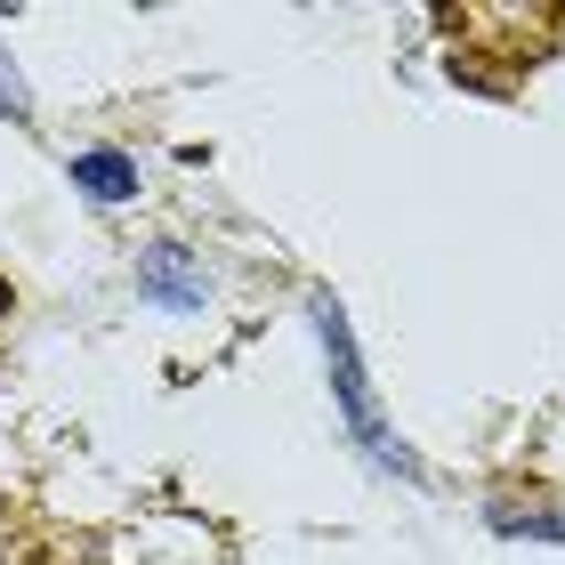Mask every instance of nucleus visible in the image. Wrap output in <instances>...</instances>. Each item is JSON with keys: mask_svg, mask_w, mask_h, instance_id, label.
<instances>
[{"mask_svg": "<svg viewBox=\"0 0 565 565\" xmlns=\"http://www.w3.org/2000/svg\"><path fill=\"white\" fill-rule=\"evenodd\" d=\"M323 316V348H331V380H340V404H348V428L372 445V460H396L404 477H413V460H404L396 445H388V428H380V413H372V396H364V372H355V348H348V323H340V307H316Z\"/></svg>", "mask_w": 565, "mask_h": 565, "instance_id": "obj_1", "label": "nucleus"}, {"mask_svg": "<svg viewBox=\"0 0 565 565\" xmlns=\"http://www.w3.org/2000/svg\"><path fill=\"white\" fill-rule=\"evenodd\" d=\"M138 282H146L153 299H170V307H202V282L186 275V259H178L170 243H162V250H153V259L138 267Z\"/></svg>", "mask_w": 565, "mask_h": 565, "instance_id": "obj_2", "label": "nucleus"}, {"mask_svg": "<svg viewBox=\"0 0 565 565\" xmlns=\"http://www.w3.org/2000/svg\"><path fill=\"white\" fill-rule=\"evenodd\" d=\"M0 106H9V114L24 121V89H17V73H0Z\"/></svg>", "mask_w": 565, "mask_h": 565, "instance_id": "obj_4", "label": "nucleus"}, {"mask_svg": "<svg viewBox=\"0 0 565 565\" xmlns=\"http://www.w3.org/2000/svg\"><path fill=\"white\" fill-rule=\"evenodd\" d=\"M73 178L97 194V202H121V194H138V162H121V153H82L73 162Z\"/></svg>", "mask_w": 565, "mask_h": 565, "instance_id": "obj_3", "label": "nucleus"}]
</instances>
